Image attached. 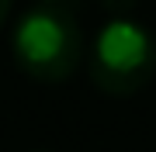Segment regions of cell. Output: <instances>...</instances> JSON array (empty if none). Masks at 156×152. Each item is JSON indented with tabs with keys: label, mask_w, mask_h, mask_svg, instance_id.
Instances as JSON below:
<instances>
[{
	"label": "cell",
	"mask_w": 156,
	"mask_h": 152,
	"mask_svg": "<svg viewBox=\"0 0 156 152\" xmlns=\"http://www.w3.org/2000/svg\"><path fill=\"white\" fill-rule=\"evenodd\" d=\"M90 83L108 97H132L156 76V35L135 17H108L90 42Z\"/></svg>",
	"instance_id": "2"
},
{
	"label": "cell",
	"mask_w": 156,
	"mask_h": 152,
	"mask_svg": "<svg viewBox=\"0 0 156 152\" xmlns=\"http://www.w3.org/2000/svg\"><path fill=\"white\" fill-rule=\"evenodd\" d=\"M42 4H49V7H59V4H62V0H42Z\"/></svg>",
	"instance_id": "5"
},
{
	"label": "cell",
	"mask_w": 156,
	"mask_h": 152,
	"mask_svg": "<svg viewBox=\"0 0 156 152\" xmlns=\"http://www.w3.org/2000/svg\"><path fill=\"white\" fill-rule=\"evenodd\" d=\"M7 14H11V0H0V28H4V21H7Z\"/></svg>",
	"instance_id": "4"
},
{
	"label": "cell",
	"mask_w": 156,
	"mask_h": 152,
	"mask_svg": "<svg viewBox=\"0 0 156 152\" xmlns=\"http://www.w3.org/2000/svg\"><path fill=\"white\" fill-rule=\"evenodd\" d=\"M14 62L24 76L38 83H62L80 69L83 62V31L76 17L62 7H31L21 14L11 35Z\"/></svg>",
	"instance_id": "1"
},
{
	"label": "cell",
	"mask_w": 156,
	"mask_h": 152,
	"mask_svg": "<svg viewBox=\"0 0 156 152\" xmlns=\"http://www.w3.org/2000/svg\"><path fill=\"white\" fill-rule=\"evenodd\" d=\"M101 7L108 11V17H132L139 0H101Z\"/></svg>",
	"instance_id": "3"
}]
</instances>
